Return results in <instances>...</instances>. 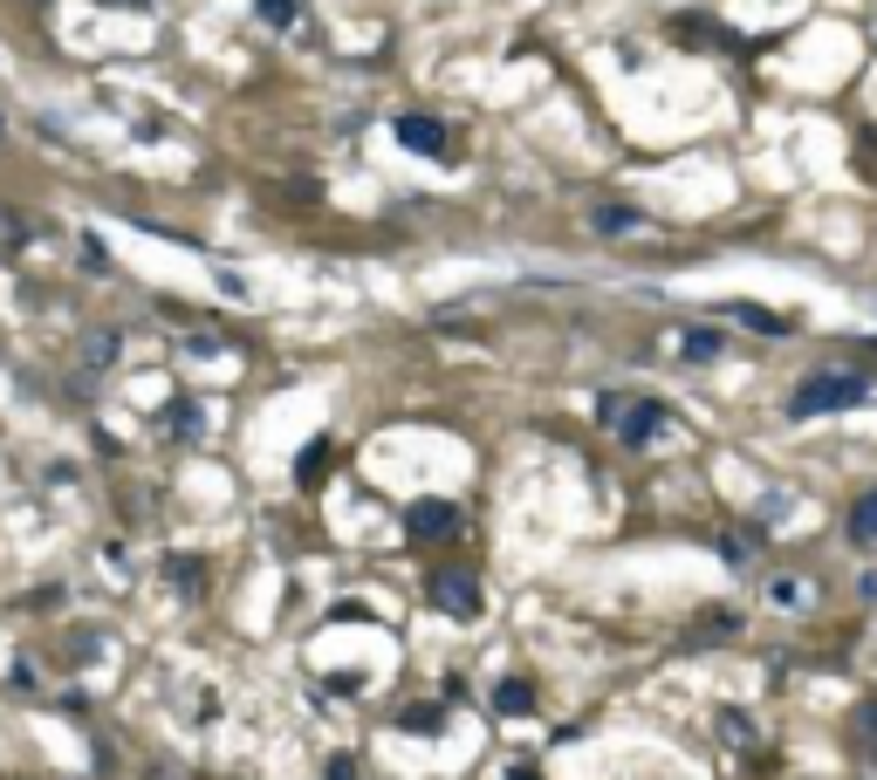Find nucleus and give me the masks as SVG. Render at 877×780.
<instances>
[{
	"mask_svg": "<svg viewBox=\"0 0 877 780\" xmlns=\"http://www.w3.org/2000/svg\"><path fill=\"white\" fill-rule=\"evenodd\" d=\"M850 404H864V377L857 370H822L809 383H795L788 418H822V411H850Z\"/></svg>",
	"mask_w": 877,
	"mask_h": 780,
	"instance_id": "1",
	"label": "nucleus"
},
{
	"mask_svg": "<svg viewBox=\"0 0 877 780\" xmlns=\"http://www.w3.org/2000/svg\"><path fill=\"white\" fill-rule=\"evenodd\" d=\"M604 425L624 438V446H658L673 432V411L652 404V398H604Z\"/></svg>",
	"mask_w": 877,
	"mask_h": 780,
	"instance_id": "2",
	"label": "nucleus"
},
{
	"mask_svg": "<svg viewBox=\"0 0 877 780\" xmlns=\"http://www.w3.org/2000/svg\"><path fill=\"white\" fill-rule=\"evenodd\" d=\"M432 603L446 616H480V582L459 576V568H438V576H432Z\"/></svg>",
	"mask_w": 877,
	"mask_h": 780,
	"instance_id": "3",
	"label": "nucleus"
},
{
	"mask_svg": "<svg viewBox=\"0 0 877 780\" xmlns=\"http://www.w3.org/2000/svg\"><path fill=\"white\" fill-rule=\"evenodd\" d=\"M398 144H411V151H425V158H438V151H446V130H438L432 117H398Z\"/></svg>",
	"mask_w": 877,
	"mask_h": 780,
	"instance_id": "4",
	"label": "nucleus"
},
{
	"mask_svg": "<svg viewBox=\"0 0 877 780\" xmlns=\"http://www.w3.org/2000/svg\"><path fill=\"white\" fill-rule=\"evenodd\" d=\"M453 528H459V513H453V507H438V500L411 507V534H453Z\"/></svg>",
	"mask_w": 877,
	"mask_h": 780,
	"instance_id": "5",
	"label": "nucleus"
},
{
	"mask_svg": "<svg viewBox=\"0 0 877 780\" xmlns=\"http://www.w3.org/2000/svg\"><path fill=\"white\" fill-rule=\"evenodd\" d=\"M850 541H857V548H870V541H877V486L850 507Z\"/></svg>",
	"mask_w": 877,
	"mask_h": 780,
	"instance_id": "6",
	"label": "nucleus"
},
{
	"mask_svg": "<svg viewBox=\"0 0 877 780\" xmlns=\"http://www.w3.org/2000/svg\"><path fill=\"white\" fill-rule=\"evenodd\" d=\"M589 226L617 240V233H631V226H638V213H631V205H597V213H589Z\"/></svg>",
	"mask_w": 877,
	"mask_h": 780,
	"instance_id": "7",
	"label": "nucleus"
},
{
	"mask_svg": "<svg viewBox=\"0 0 877 780\" xmlns=\"http://www.w3.org/2000/svg\"><path fill=\"white\" fill-rule=\"evenodd\" d=\"M528 706H535V698H528V685H522V678H507V685L494 692V712H501V719H522Z\"/></svg>",
	"mask_w": 877,
	"mask_h": 780,
	"instance_id": "8",
	"label": "nucleus"
},
{
	"mask_svg": "<svg viewBox=\"0 0 877 780\" xmlns=\"http://www.w3.org/2000/svg\"><path fill=\"white\" fill-rule=\"evenodd\" d=\"M768 603H775V610H809V582H775V589H768Z\"/></svg>",
	"mask_w": 877,
	"mask_h": 780,
	"instance_id": "9",
	"label": "nucleus"
},
{
	"mask_svg": "<svg viewBox=\"0 0 877 780\" xmlns=\"http://www.w3.org/2000/svg\"><path fill=\"white\" fill-rule=\"evenodd\" d=\"M686 356H692V363H713V356H720V335H713V329H692V335H686Z\"/></svg>",
	"mask_w": 877,
	"mask_h": 780,
	"instance_id": "10",
	"label": "nucleus"
},
{
	"mask_svg": "<svg viewBox=\"0 0 877 780\" xmlns=\"http://www.w3.org/2000/svg\"><path fill=\"white\" fill-rule=\"evenodd\" d=\"M734 316H740V322H755L761 335H782V316H768V308H755V302H740Z\"/></svg>",
	"mask_w": 877,
	"mask_h": 780,
	"instance_id": "11",
	"label": "nucleus"
},
{
	"mask_svg": "<svg viewBox=\"0 0 877 780\" xmlns=\"http://www.w3.org/2000/svg\"><path fill=\"white\" fill-rule=\"evenodd\" d=\"M110 356H117V335H110V329H96L90 343H83V363H110Z\"/></svg>",
	"mask_w": 877,
	"mask_h": 780,
	"instance_id": "12",
	"label": "nucleus"
},
{
	"mask_svg": "<svg viewBox=\"0 0 877 780\" xmlns=\"http://www.w3.org/2000/svg\"><path fill=\"white\" fill-rule=\"evenodd\" d=\"M261 8V21H274V28H295V0H254Z\"/></svg>",
	"mask_w": 877,
	"mask_h": 780,
	"instance_id": "13",
	"label": "nucleus"
},
{
	"mask_svg": "<svg viewBox=\"0 0 877 780\" xmlns=\"http://www.w3.org/2000/svg\"><path fill=\"white\" fill-rule=\"evenodd\" d=\"M864 740L877 746V706H864Z\"/></svg>",
	"mask_w": 877,
	"mask_h": 780,
	"instance_id": "14",
	"label": "nucleus"
},
{
	"mask_svg": "<svg viewBox=\"0 0 877 780\" xmlns=\"http://www.w3.org/2000/svg\"><path fill=\"white\" fill-rule=\"evenodd\" d=\"M329 780H350V760H329Z\"/></svg>",
	"mask_w": 877,
	"mask_h": 780,
	"instance_id": "15",
	"label": "nucleus"
},
{
	"mask_svg": "<svg viewBox=\"0 0 877 780\" xmlns=\"http://www.w3.org/2000/svg\"><path fill=\"white\" fill-rule=\"evenodd\" d=\"M110 8H144V0H110Z\"/></svg>",
	"mask_w": 877,
	"mask_h": 780,
	"instance_id": "16",
	"label": "nucleus"
},
{
	"mask_svg": "<svg viewBox=\"0 0 877 780\" xmlns=\"http://www.w3.org/2000/svg\"><path fill=\"white\" fill-rule=\"evenodd\" d=\"M507 780H535V773H507Z\"/></svg>",
	"mask_w": 877,
	"mask_h": 780,
	"instance_id": "17",
	"label": "nucleus"
}]
</instances>
